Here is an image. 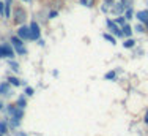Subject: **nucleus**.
<instances>
[{"mask_svg": "<svg viewBox=\"0 0 148 136\" xmlns=\"http://www.w3.org/2000/svg\"><path fill=\"white\" fill-rule=\"evenodd\" d=\"M14 56V52H13V49L10 48V46H0V57H13Z\"/></svg>", "mask_w": 148, "mask_h": 136, "instance_id": "obj_1", "label": "nucleus"}, {"mask_svg": "<svg viewBox=\"0 0 148 136\" xmlns=\"http://www.w3.org/2000/svg\"><path fill=\"white\" fill-rule=\"evenodd\" d=\"M30 33H32V40H36V38H40V27H38L36 22H33L30 26Z\"/></svg>", "mask_w": 148, "mask_h": 136, "instance_id": "obj_2", "label": "nucleus"}, {"mask_svg": "<svg viewBox=\"0 0 148 136\" xmlns=\"http://www.w3.org/2000/svg\"><path fill=\"white\" fill-rule=\"evenodd\" d=\"M11 43L16 46V49H17V52H19V54H24V52H25V49L22 48V43H21L19 38H16V37H14V38H11Z\"/></svg>", "mask_w": 148, "mask_h": 136, "instance_id": "obj_5", "label": "nucleus"}, {"mask_svg": "<svg viewBox=\"0 0 148 136\" xmlns=\"http://www.w3.org/2000/svg\"><path fill=\"white\" fill-rule=\"evenodd\" d=\"M123 10H125V8H123V3H114V6H112L110 11L115 13V14H120V13L123 11Z\"/></svg>", "mask_w": 148, "mask_h": 136, "instance_id": "obj_7", "label": "nucleus"}, {"mask_svg": "<svg viewBox=\"0 0 148 136\" xmlns=\"http://www.w3.org/2000/svg\"><path fill=\"white\" fill-rule=\"evenodd\" d=\"M0 94L8 95V85H6V84H0Z\"/></svg>", "mask_w": 148, "mask_h": 136, "instance_id": "obj_10", "label": "nucleus"}, {"mask_svg": "<svg viewBox=\"0 0 148 136\" xmlns=\"http://www.w3.org/2000/svg\"><path fill=\"white\" fill-rule=\"evenodd\" d=\"M5 131H6V124L0 122V133H5Z\"/></svg>", "mask_w": 148, "mask_h": 136, "instance_id": "obj_14", "label": "nucleus"}, {"mask_svg": "<svg viewBox=\"0 0 148 136\" xmlns=\"http://www.w3.org/2000/svg\"><path fill=\"white\" fill-rule=\"evenodd\" d=\"M80 5H84V6H93V0H80Z\"/></svg>", "mask_w": 148, "mask_h": 136, "instance_id": "obj_11", "label": "nucleus"}, {"mask_svg": "<svg viewBox=\"0 0 148 136\" xmlns=\"http://www.w3.org/2000/svg\"><path fill=\"white\" fill-rule=\"evenodd\" d=\"M17 106H19V108H24V106H25V101H24V100L21 98L19 101H17Z\"/></svg>", "mask_w": 148, "mask_h": 136, "instance_id": "obj_18", "label": "nucleus"}, {"mask_svg": "<svg viewBox=\"0 0 148 136\" xmlns=\"http://www.w3.org/2000/svg\"><path fill=\"white\" fill-rule=\"evenodd\" d=\"M17 33H19V37H21V38H32L30 28H29V27H25V26H24V27H21Z\"/></svg>", "mask_w": 148, "mask_h": 136, "instance_id": "obj_4", "label": "nucleus"}, {"mask_svg": "<svg viewBox=\"0 0 148 136\" xmlns=\"http://www.w3.org/2000/svg\"><path fill=\"white\" fill-rule=\"evenodd\" d=\"M25 19V14H22V10H16V22H24Z\"/></svg>", "mask_w": 148, "mask_h": 136, "instance_id": "obj_8", "label": "nucleus"}, {"mask_svg": "<svg viewBox=\"0 0 148 136\" xmlns=\"http://www.w3.org/2000/svg\"><path fill=\"white\" fill-rule=\"evenodd\" d=\"M136 30H137V32H143V27H142V26H137Z\"/></svg>", "mask_w": 148, "mask_h": 136, "instance_id": "obj_22", "label": "nucleus"}, {"mask_svg": "<svg viewBox=\"0 0 148 136\" xmlns=\"http://www.w3.org/2000/svg\"><path fill=\"white\" fill-rule=\"evenodd\" d=\"M10 82H11L13 85H19V81H17L16 78H10Z\"/></svg>", "mask_w": 148, "mask_h": 136, "instance_id": "obj_17", "label": "nucleus"}, {"mask_svg": "<svg viewBox=\"0 0 148 136\" xmlns=\"http://www.w3.org/2000/svg\"><path fill=\"white\" fill-rule=\"evenodd\" d=\"M137 19L142 22H148V11H137Z\"/></svg>", "mask_w": 148, "mask_h": 136, "instance_id": "obj_6", "label": "nucleus"}, {"mask_svg": "<svg viewBox=\"0 0 148 136\" xmlns=\"http://www.w3.org/2000/svg\"><path fill=\"white\" fill-rule=\"evenodd\" d=\"M104 38H106L107 41H110L112 44H115V38H114V37H110V35H104Z\"/></svg>", "mask_w": 148, "mask_h": 136, "instance_id": "obj_15", "label": "nucleus"}, {"mask_svg": "<svg viewBox=\"0 0 148 136\" xmlns=\"http://www.w3.org/2000/svg\"><path fill=\"white\" fill-rule=\"evenodd\" d=\"M106 3H107V5H110V6H114V0H106Z\"/></svg>", "mask_w": 148, "mask_h": 136, "instance_id": "obj_21", "label": "nucleus"}, {"mask_svg": "<svg viewBox=\"0 0 148 136\" xmlns=\"http://www.w3.org/2000/svg\"><path fill=\"white\" fill-rule=\"evenodd\" d=\"M5 16L6 17H10V6H11V0H5Z\"/></svg>", "mask_w": 148, "mask_h": 136, "instance_id": "obj_9", "label": "nucleus"}, {"mask_svg": "<svg viewBox=\"0 0 148 136\" xmlns=\"http://www.w3.org/2000/svg\"><path fill=\"white\" fill-rule=\"evenodd\" d=\"M147 124H148V114H147Z\"/></svg>", "mask_w": 148, "mask_h": 136, "instance_id": "obj_25", "label": "nucleus"}, {"mask_svg": "<svg viewBox=\"0 0 148 136\" xmlns=\"http://www.w3.org/2000/svg\"><path fill=\"white\" fill-rule=\"evenodd\" d=\"M11 67H13V70H14V71L19 70V65H17V63H11Z\"/></svg>", "mask_w": 148, "mask_h": 136, "instance_id": "obj_20", "label": "nucleus"}, {"mask_svg": "<svg viewBox=\"0 0 148 136\" xmlns=\"http://www.w3.org/2000/svg\"><path fill=\"white\" fill-rule=\"evenodd\" d=\"M114 78H115V73H114V71H110V73L106 74V79H114Z\"/></svg>", "mask_w": 148, "mask_h": 136, "instance_id": "obj_16", "label": "nucleus"}, {"mask_svg": "<svg viewBox=\"0 0 148 136\" xmlns=\"http://www.w3.org/2000/svg\"><path fill=\"white\" fill-rule=\"evenodd\" d=\"M117 24H120V26H125V19H123V17H118V19H117Z\"/></svg>", "mask_w": 148, "mask_h": 136, "instance_id": "obj_19", "label": "nucleus"}, {"mask_svg": "<svg viewBox=\"0 0 148 136\" xmlns=\"http://www.w3.org/2000/svg\"><path fill=\"white\" fill-rule=\"evenodd\" d=\"M3 8H5V5H3L2 2H0V13H3Z\"/></svg>", "mask_w": 148, "mask_h": 136, "instance_id": "obj_23", "label": "nucleus"}, {"mask_svg": "<svg viewBox=\"0 0 148 136\" xmlns=\"http://www.w3.org/2000/svg\"><path fill=\"white\" fill-rule=\"evenodd\" d=\"M121 30H125V35H126V37H131V27H129V26H123Z\"/></svg>", "mask_w": 148, "mask_h": 136, "instance_id": "obj_12", "label": "nucleus"}, {"mask_svg": "<svg viewBox=\"0 0 148 136\" xmlns=\"http://www.w3.org/2000/svg\"><path fill=\"white\" fill-rule=\"evenodd\" d=\"M123 44H125V48H132V46H134V41H132V40H126Z\"/></svg>", "mask_w": 148, "mask_h": 136, "instance_id": "obj_13", "label": "nucleus"}, {"mask_svg": "<svg viewBox=\"0 0 148 136\" xmlns=\"http://www.w3.org/2000/svg\"><path fill=\"white\" fill-rule=\"evenodd\" d=\"M0 109H2V103H0Z\"/></svg>", "mask_w": 148, "mask_h": 136, "instance_id": "obj_26", "label": "nucleus"}, {"mask_svg": "<svg viewBox=\"0 0 148 136\" xmlns=\"http://www.w3.org/2000/svg\"><path fill=\"white\" fill-rule=\"evenodd\" d=\"M27 94L32 95V94H33V89H30V87H29V89H27Z\"/></svg>", "mask_w": 148, "mask_h": 136, "instance_id": "obj_24", "label": "nucleus"}, {"mask_svg": "<svg viewBox=\"0 0 148 136\" xmlns=\"http://www.w3.org/2000/svg\"><path fill=\"white\" fill-rule=\"evenodd\" d=\"M107 26L110 27V30L114 32L115 35H118V37H121V35H123L121 28H120V27H117V24H115V22H112V21H107Z\"/></svg>", "mask_w": 148, "mask_h": 136, "instance_id": "obj_3", "label": "nucleus"}]
</instances>
